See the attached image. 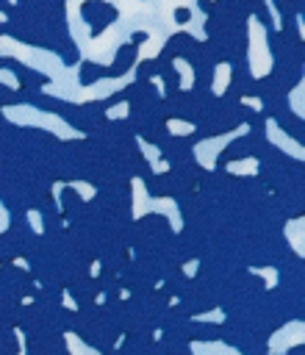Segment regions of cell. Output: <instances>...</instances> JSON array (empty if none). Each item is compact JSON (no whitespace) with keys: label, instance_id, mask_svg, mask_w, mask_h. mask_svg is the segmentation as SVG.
Returning <instances> with one entry per match:
<instances>
[{"label":"cell","instance_id":"obj_1","mask_svg":"<svg viewBox=\"0 0 305 355\" xmlns=\"http://www.w3.org/2000/svg\"><path fill=\"white\" fill-rule=\"evenodd\" d=\"M0 55L3 58H14V61L25 64L31 72L42 75L44 78L42 94H47V97H55V100H64V103H75V94L83 86L80 61L67 64L64 55L55 53V50H47V47H39V44H28V42H19V39L3 33L0 36Z\"/></svg>","mask_w":305,"mask_h":355},{"label":"cell","instance_id":"obj_2","mask_svg":"<svg viewBox=\"0 0 305 355\" xmlns=\"http://www.w3.org/2000/svg\"><path fill=\"white\" fill-rule=\"evenodd\" d=\"M3 119H8L11 125H19V128H39L61 141H80L86 139V133L75 125H69L61 114L55 111H44V108H36V105H28V103H17V105H3Z\"/></svg>","mask_w":305,"mask_h":355},{"label":"cell","instance_id":"obj_3","mask_svg":"<svg viewBox=\"0 0 305 355\" xmlns=\"http://www.w3.org/2000/svg\"><path fill=\"white\" fill-rule=\"evenodd\" d=\"M247 67H250V78H255V80H263L274 67L269 33L258 14L247 17Z\"/></svg>","mask_w":305,"mask_h":355},{"label":"cell","instance_id":"obj_4","mask_svg":"<svg viewBox=\"0 0 305 355\" xmlns=\"http://www.w3.org/2000/svg\"><path fill=\"white\" fill-rule=\"evenodd\" d=\"M247 133H250V122H238L233 130H225V133H219V136H208V139L194 141V150H191V153H194L197 166L214 172V169H216V161H219V155L227 150V144H233L236 139H241V136H247Z\"/></svg>","mask_w":305,"mask_h":355},{"label":"cell","instance_id":"obj_5","mask_svg":"<svg viewBox=\"0 0 305 355\" xmlns=\"http://www.w3.org/2000/svg\"><path fill=\"white\" fill-rule=\"evenodd\" d=\"M136 75H139V61H133L125 75H111V78H100V80H94V83H83V86L78 89V94H75V103L83 105V103L108 100L111 94H119L125 86H130V83L136 80Z\"/></svg>","mask_w":305,"mask_h":355},{"label":"cell","instance_id":"obj_6","mask_svg":"<svg viewBox=\"0 0 305 355\" xmlns=\"http://www.w3.org/2000/svg\"><path fill=\"white\" fill-rule=\"evenodd\" d=\"M133 216H141V214H150V211H161V214H169L172 219V227L180 230V216H177V205L172 197H150L147 186L141 178H133Z\"/></svg>","mask_w":305,"mask_h":355},{"label":"cell","instance_id":"obj_7","mask_svg":"<svg viewBox=\"0 0 305 355\" xmlns=\"http://www.w3.org/2000/svg\"><path fill=\"white\" fill-rule=\"evenodd\" d=\"M263 130H266V141H269L272 147H277L283 155H288V158H294V161H305V147H302V141H297L288 130H283L274 116H266Z\"/></svg>","mask_w":305,"mask_h":355},{"label":"cell","instance_id":"obj_8","mask_svg":"<svg viewBox=\"0 0 305 355\" xmlns=\"http://www.w3.org/2000/svg\"><path fill=\"white\" fill-rule=\"evenodd\" d=\"M233 83V64L230 61H219L211 72V94L214 97H222Z\"/></svg>","mask_w":305,"mask_h":355},{"label":"cell","instance_id":"obj_9","mask_svg":"<svg viewBox=\"0 0 305 355\" xmlns=\"http://www.w3.org/2000/svg\"><path fill=\"white\" fill-rule=\"evenodd\" d=\"M172 69L177 72V89L180 92H191L194 89V80H197V72H194V64L183 55H175L172 58Z\"/></svg>","mask_w":305,"mask_h":355},{"label":"cell","instance_id":"obj_10","mask_svg":"<svg viewBox=\"0 0 305 355\" xmlns=\"http://www.w3.org/2000/svg\"><path fill=\"white\" fill-rule=\"evenodd\" d=\"M225 169H227V175H233V178H252V175H258L261 161H258L255 155H241V158H230V161L225 164Z\"/></svg>","mask_w":305,"mask_h":355},{"label":"cell","instance_id":"obj_11","mask_svg":"<svg viewBox=\"0 0 305 355\" xmlns=\"http://www.w3.org/2000/svg\"><path fill=\"white\" fill-rule=\"evenodd\" d=\"M288 108H291L294 116L305 119V80H302V78H299V83L288 92Z\"/></svg>","mask_w":305,"mask_h":355},{"label":"cell","instance_id":"obj_12","mask_svg":"<svg viewBox=\"0 0 305 355\" xmlns=\"http://www.w3.org/2000/svg\"><path fill=\"white\" fill-rule=\"evenodd\" d=\"M136 147H139L141 158H144L150 166H152V164H158V161H161V155H164V153H161V147H158V144H152V141H147L141 133H136Z\"/></svg>","mask_w":305,"mask_h":355},{"label":"cell","instance_id":"obj_13","mask_svg":"<svg viewBox=\"0 0 305 355\" xmlns=\"http://www.w3.org/2000/svg\"><path fill=\"white\" fill-rule=\"evenodd\" d=\"M166 133L169 136H191V133H197V125L191 122V119H177V116H169L166 119Z\"/></svg>","mask_w":305,"mask_h":355},{"label":"cell","instance_id":"obj_14","mask_svg":"<svg viewBox=\"0 0 305 355\" xmlns=\"http://www.w3.org/2000/svg\"><path fill=\"white\" fill-rule=\"evenodd\" d=\"M64 183H67V189H72V191H75V194H78V197H80L83 202H89V200H92V197L97 194V189H94L92 183L80 180V178H78V180H64Z\"/></svg>","mask_w":305,"mask_h":355},{"label":"cell","instance_id":"obj_15","mask_svg":"<svg viewBox=\"0 0 305 355\" xmlns=\"http://www.w3.org/2000/svg\"><path fill=\"white\" fill-rule=\"evenodd\" d=\"M128 116H130V103H128V100H119V103H114V105L105 108V119H108V122L128 119Z\"/></svg>","mask_w":305,"mask_h":355},{"label":"cell","instance_id":"obj_16","mask_svg":"<svg viewBox=\"0 0 305 355\" xmlns=\"http://www.w3.org/2000/svg\"><path fill=\"white\" fill-rule=\"evenodd\" d=\"M0 86H6L11 92H19L22 89V80H19V75L11 67H0Z\"/></svg>","mask_w":305,"mask_h":355},{"label":"cell","instance_id":"obj_17","mask_svg":"<svg viewBox=\"0 0 305 355\" xmlns=\"http://www.w3.org/2000/svg\"><path fill=\"white\" fill-rule=\"evenodd\" d=\"M263 6H266V11H269V17H272V28L280 31V28H283V14H280V8L274 6V0H263Z\"/></svg>","mask_w":305,"mask_h":355},{"label":"cell","instance_id":"obj_18","mask_svg":"<svg viewBox=\"0 0 305 355\" xmlns=\"http://www.w3.org/2000/svg\"><path fill=\"white\" fill-rule=\"evenodd\" d=\"M150 86L155 89V97L158 100L166 97V80H164V75H150Z\"/></svg>","mask_w":305,"mask_h":355},{"label":"cell","instance_id":"obj_19","mask_svg":"<svg viewBox=\"0 0 305 355\" xmlns=\"http://www.w3.org/2000/svg\"><path fill=\"white\" fill-rule=\"evenodd\" d=\"M241 105L252 108L255 114H261V111H263V100H261L258 94H255V97H252V94H244V97H241Z\"/></svg>","mask_w":305,"mask_h":355},{"label":"cell","instance_id":"obj_20","mask_svg":"<svg viewBox=\"0 0 305 355\" xmlns=\"http://www.w3.org/2000/svg\"><path fill=\"white\" fill-rule=\"evenodd\" d=\"M28 222H31V227H33L36 233L44 230V227H42V214H39V211H28Z\"/></svg>","mask_w":305,"mask_h":355},{"label":"cell","instance_id":"obj_21","mask_svg":"<svg viewBox=\"0 0 305 355\" xmlns=\"http://www.w3.org/2000/svg\"><path fill=\"white\" fill-rule=\"evenodd\" d=\"M150 169H152V175H164V172H169V169H172V164H169L166 158H161V161H158V164H152Z\"/></svg>","mask_w":305,"mask_h":355},{"label":"cell","instance_id":"obj_22","mask_svg":"<svg viewBox=\"0 0 305 355\" xmlns=\"http://www.w3.org/2000/svg\"><path fill=\"white\" fill-rule=\"evenodd\" d=\"M67 189V183L64 180H55L53 183V197H55V208H61V191Z\"/></svg>","mask_w":305,"mask_h":355},{"label":"cell","instance_id":"obj_23","mask_svg":"<svg viewBox=\"0 0 305 355\" xmlns=\"http://www.w3.org/2000/svg\"><path fill=\"white\" fill-rule=\"evenodd\" d=\"M294 22H297V33H299V39H305V17H302V14H297V17H294Z\"/></svg>","mask_w":305,"mask_h":355},{"label":"cell","instance_id":"obj_24","mask_svg":"<svg viewBox=\"0 0 305 355\" xmlns=\"http://www.w3.org/2000/svg\"><path fill=\"white\" fill-rule=\"evenodd\" d=\"M6 22H8V14H6V11H0V25H6Z\"/></svg>","mask_w":305,"mask_h":355},{"label":"cell","instance_id":"obj_25","mask_svg":"<svg viewBox=\"0 0 305 355\" xmlns=\"http://www.w3.org/2000/svg\"><path fill=\"white\" fill-rule=\"evenodd\" d=\"M6 3H8V6H17V3H19V0H6Z\"/></svg>","mask_w":305,"mask_h":355}]
</instances>
